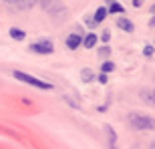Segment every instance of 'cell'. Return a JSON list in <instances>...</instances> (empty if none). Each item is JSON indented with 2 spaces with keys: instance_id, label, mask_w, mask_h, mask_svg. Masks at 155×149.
Returning a JSON list of instances; mask_svg holds the SVG:
<instances>
[{
  "instance_id": "1",
  "label": "cell",
  "mask_w": 155,
  "mask_h": 149,
  "mask_svg": "<svg viewBox=\"0 0 155 149\" xmlns=\"http://www.w3.org/2000/svg\"><path fill=\"white\" fill-rule=\"evenodd\" d=\"M127 121H129V125L133 127V129H137V131H155V117H151V115H141V113H129V117H127Z\"/></svg>"
},
{
  "instance_id": "2",
  "label": "cell",
  "mask_w": 155,
  "mask_h": 149,
  "mask_svg": "<svg viewBox=\"0 0 155 149\" xmlns=\"http://www.w3.org/2000/svg\"><path fill=\"white\" fill-rule=\"evenodd\" d=\"M14 79L22 81L26 85H32V87H36V89H42V91H51L52 89L51 83H45V81L36 79V77H32V74H28V73H22V71H14Z\"/></svg>"
},
{
  "instance_id": "3",
  "label": "cell",
  "mask_w": 155,
  "mask_h": 149,
  "mask_svg": "<svg viewBox=\"0 0 155 149\" xmlns=\"http://www.w3.org/2000/svg\"><path fill=\"white\" fill-rule=\"evenodd\" d=\"M30 51L36 52V55H51V52L54 51V45H52V40H48V38L36 40V42L30 45Z\"/></svg>"
},
{
  "instance_id": "4",
  "label": "cell",
  "mask_w": 155,
  "mask_h": 149,
  "mask_svg": "<svg viewBox=\"0 0 155 149\" xmlns=\"http://www.w3.org/2000/svg\"><path fill=\"white\" fill-rule=\"evenodd\" d=\"M42 8L46 12H54L52 16H58V14H64L67 12V8L63 4H58V2H42Z\"/></svg>"
},
{
  "instance_id": "5",
  "label": "cell",
  "mask_w": 155,
  "mask_h": 149,
  "mask_svg": "<svg viewBox=\"0 0 155 149\" xmlns=\"http://www.w3.org/2000/svg\"><path fill=\"white\" fill-rule=\"evenodd\" d=\"M83 40H85V38H83L79 32H73V35L67 36V46H69L71 51H75V48H79V46H81V42H83Z\"/></svg>"
},
{
  "instance_id": "6",
  "label": "cell",
  "mask_w": 155,
  "mask_h": 149,
  "mask_svg": "<svg viewBox=\"0 0 155 149\" xmlns=\"http://www.w3.org/2000/svg\"><path fill=\"white\" fill-rule=\"evenodd\" d=\"M107 18V8L105 6H101V8H97V12H95V16L89 20V26H95V24H101Z\"/></svg>"
},
{
  "instance_id": "7",
  "label": "cell",
  "mask_w": 155,
  "mask_h": 149,
  "mask_svg": "<svg viewBox=\"0 0 155 149\" xmlns=\"http://www.w3.org/2000/svg\"><path fill=\"white\" fill-rule=\"evenodd\" d=\"M117 26H119L121 30H125V32H131L133 30V22L129 20V18H123V16L117 20Z\"/></svg>"
},
{
  "instance_id": "8",
  "label": "cell",
  "mask_w": 155,
  "mask_h": 149,
  "mask_svg": "<svg viewBox=\"0 0 155 149\" xmlns=\"http://www.w3.org/2000/svg\"><path fill=\"white\" fill-rule=\"evenodd\" d=\"M81 79L85 81V83H91V81H95V79H97V74L93 73L91 69H83V71H81Z\"/></svg>"
},
{
  "instance_id": "9",
  "label": "cell",
  "mask_w": 155,
  "mask_h": 149,
  "mask_svg": "<svg viewBox=\"0 0 155 149\" xmlns=\"http://www.w3.org/2000/svg\"><path fill=\"white\" fill-rule=\"evenodd\" d=\"M97 45V35H87L85 36V40H83V46H85V48H93V46Z\"/></svg>"
},
{
  "instance_id": "10",
  "label": "cell",
  "mask_w": 155,
  "mask_h": 149,
  "mask_svg": "<svg viewBox=\"0 0 155 149\" xmlns=\"http://www.w3.org/2000/svg\"><path fill=\"white\" fill-rule=\"evenodd\" d=\"M10 36L14 40H24V30H20V28H10Z\"/></svg>"
},
{
  "instance_id": "11",
  "label": "cell",
  "mask_w": 155,
  "mask_h": 149,
  "mask_svg": "<svg viewBox=\"0 0 155 149\" xmlns=\"http://www.w3.org/2000/svg\"><path fill=\"white\" fill-rule=\"evenodd\" d=\"M109 10H111V12H117V14H123V6H121L119 2H111Z\"/></svg>"
},
{
  "instance_id": "12",
  "label": "cell",
  "mask_w": 155,
  "mask_h": 149,
  "mask_svg": "<svg viewBox=\"0 0 155 149\" xmlns=\"http://www.w3.org/2000/svg\"><path fill=\"white\" fill-rule=\"evenodd\" d=\"M141 99H143V101H147V103H155V97L151 95L149 91H141Z\"/></svg>"
},
{
  "instance_id": "13",
  "label": "cell",
  "mask_w": 155,
  "mask_h": 149,
  "mask_svg": "<svg viewBox=\"0 0 155 149\" xmlns=\"http://www.w3.org/2000/svg\"><path fill=\"white\" fill-rule=\"evenodd\" d=\"M8 6H12V8H28V6H32L30 2H10Z\"/></svg>"
},
{
  "instance_id": "14",
  "label": "cell",
  "mask_w": 155,
  "mask_h": 149,
  "mask_svg": "<svg viewBox=\"0 0 155 149\" xmlns=\"http://www.w3.org/2000/svg\"><path fill=\"white\" fill-rule=\"evenodd\" d=\"M101 69H103V74H105V73H111V71L115 69V65H113V63H103Z\"/></svg>"
},
{
  "instance_id": "15",
  "label": "cell",
  "mask_w": 155,
  "mask_h": 149,
  "mask_svg": "<svg viewBox=\"0 0 155 149\" xmlns=\"http://www.w3.org/2000/svg\"><path fill=\"white\" fill-rule=\"evenodd\" d=\"M143 55L151 57V55H153V46H147V48H143Z\"/></svg>"
},
{
  "instance_id": "16",
  "label": "cell",
  "mask_w": 155,
  "mask_h": 149,
  "mask_svg": "<svg viewBox=\"0 0 155 149\" xmlns=\"http://www.w3.org/2000/svg\"><path fill=\"white\" fill-rule=\"evenodd\" d=\"M97 79H99V83H101V85H105V83H107V74H99Z\"/></svg>"
},
{
  "instance_id": "17",
  "label": "cell",
  "mask_w": 155,
  "mask_h": 149,
  "mask_svg": "<svg viewBox=\"0 0 155 149\" xmlns=\"http://www.w3.org/2000/svg\"><path fill=\"white\" fill-rule=\"evenodd\" d=\"M109 38H111V35H109V32H103V35H101V40H103V42H107Z\"/></svg>"
},
{
  "instance_id": "18",
  "label": "cell",
  "mask_w": 155,
  "mask_h": 149,
  "mask_svg": "<svg viewBox=\"0 0 155 149\" xmlns=\"http://www.w3.org/2000/svg\"><path fill=\"white\" fill-rule=\"evenodd\" d=\"M99 55H101V57H107V55H109V48H107V46H105V48H101V51H99Z\"/></svg>"
},
{
  "instance_id": "19",
  "label": "cell",
  "mask_w": 155,
  "mask_h": 149,
  "mask_svg": "<svg viewBox=\"0 0 155 149\" xmlns=\"http://www.w3.org/2000/svg\"><path fill=\"white\" fill-rule=\"evenodd\" d=\"M151 12H153V14H155V4H153V6H151Z\"/></svg>"
},
{
  "instance_id": "20",
  "label": "cell",
  "mask_w": 155,
  "mask_h": 149,
  "mask_svg": "<svg viewBox=\"0 0 155 149\" xmlns=\"http://www.w3.org/2000/svg\"><path fill=\"white\" fill-rule=\"evenodd\" d=\"M149 149H155V141H153V143H151V147Z\"/></svg>"
},
{
  "instance_id": "21",
  "label": "cell",
  "mask_w": 155,
  "mask_h": 149,
  "mask_svg": "<svg viewBox=\"0 0 155 149\" xmlns=\"http://www.w3.org/2000/svg\"><path fill=\"white\" fill-rule=\"evenodd\" d=\"M111 149H117V145H111Z\"/></svg>"
},
{
  "instance_id": "22",
  "label": "cell",
  "mask_w": 155,
  "mask_h": 149,
  "mask_svg": "<svg viewBox=\"0 0 155 149\" xmlns=\"http://www.w3.org/2000/svg\"><path fill=\"white\" fill-rule=\"evenodd\" d=\"M151 24H155V18H153V20H151Z\"/></svg>"
},
{
  "instance_id": "23",
  "label": "cell",
  "mask_w": 155,
  "mask_h": 149,
  "mask_svg": "<svg viewBox=\"0 0 155 149\" xmlns=\"http://www.w3.org/2000/svg\"><path fill=\"white\" fill-rule=\"evenodd\" d=\"M153 97H155V91H153Z\"/></svg>"
}]
</instances>
